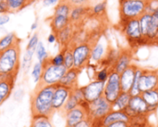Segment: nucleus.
<instances>
[{
	"label": "nucleus",
	"instance_id": "obj_1",
	"mask_svg": "<svg viewBox=\"0 0 158 127\" xmlns=\"http://www.w3.org/2000/svg\"><path fill=\"white\" fill-rule=\"evenodd\" d=\"M56 85H36L30 99V109L31 117L43 116L52 118L55 112L52 107L53 96Z\"/></svg>",
	"mask_w": 158,
	"mask_h": 127
},
{
	"label": "nucleus",
	"instance_id": "obj_2",
	"mask_svg": "<svg viewBox=\"0 0 158 127\" xmlns=\"http://www.w3.org/2000/svg\"><path fill=\"white\" fill-rule=\"evenodd\" d=\"M20 42L0 53V77H18L21 61Z\"/></svg>",
	"mask_w": 158,
	"mask_h": 127
},
{
	"label": "nucleus",
	"instance_id": "obj_3",
	"mask_svg": "<svg viewBox=\"0 0 158 127\" xmlns=\"http://www.w3.org/2000/svg\"><path fill=\"white\" fill-rule=\"evenodd\" d=\"M119 25L122 33L129 42L131 48L132 50L139 46H145L140 27L139 19H132L126 21H120Z\"/></svg>",
	"mask_w": 158,
	"mask_h": 127
},
{
	"label": "nucleus",
	"instance_id": "obj_4",
	"mask_svg": "<svg viewBox=\"0 0 158 127\" xmlns=\"http://www.w3.org/2000/svg\"><path fill=\"white\" fill-rule=\"evenodd\" d=\"M146 12V2L139 0H119L120 21L139 19Z\"/></svg>",
	"mask_w": 158,
	"mask_h": 127
},
{
	"label": "nucleus",
	"instance_id": "obj_5",
	"mask_svg": "<svg viewBox=\"0 0 158 127\" xmlns=\"http://www.w3.org/2000/svg\"><path fill=\"white\" fill-rule=\"evenodd\" d=\"M94 44L91 42H83L75 45H69L72 49L73 59H74V67L80 70H83L90 64L91 54Z\"/></svg>",
	"mask_w": 158,
	"mask_h": 127
},
{
	"label": "nucleus",
	"instance_id": "obj_6",
	"mask_svg": "<svg viewBox=\"0 0 158 127\" xmlns=\"http://www.w3.org/2000/svg\"><path fill=\"white\" fill-rule=\"evenodd\" d=\"M66 72L67 69L64 65L55 66L49 63L48 60H46L44 63L43 74L39 84L43 85H56L60 83Z\"/></svg>",
	"mask_w": 158,
	"mask_h": 127
},
{
	"label": "nucleus",
	"instance_id": "obj_7",
	"mask_svg": "<svg viewBox=\"0 0 158 127\" xmlns=\"http://www.w3.org/2000/svg\"><path fill=\"white\" fill-rule=\"evenodd\" d=\"M124 112L127 113L130 119L134 117H141V116L149 117L152 113L155 112L153 110L150 109V107L143 100L141 95L132 96L130 100L129 106L124 110Z\"/></svg>",
	"mask_w": 158,
	"mask_h": 127
},
{
	"label": "nucleus",
	"instance_id": "obj_8",
	"mask_svg": "<svg viewBox=\"0 0 158 127\" xmlns=\"http://www.w3.org/2000/svg\"><path fill=\"white\" fill-rule=\"evenodd\" d=\"M121 92L122 91H121V86H120L119 74L113 71L109 74V76L105 84L103 96L110 103L113 104L115 102V100L118 99V97L120 95Z\"/></svg>",
	"mask_w": 158,
	"mask_h": 127
},
{
	"label": "nucleus",
	"instance_id": "obj_9",
	"mask_svg": "<svg viewBox=\"0 0 158 127\" xmlns=\"http://www.w3.org/2000/svg\"><path fill=\"white\" fill-rule=\"evenodd\" d=\"M113 111L112 103H110L104 96L90 103L89 117L93 119H103Z\"/></svg>",
	"mask_w": 158,
	"mask_h": 127
},
{
	"label": "nucleus",
	"instance_id": "obj_10",
	"mask_svg": "<svg viewBox=\"0 0 158 127\" xmlns=\"http://www.w3.org/2000/svg\"><path fill=\"white\" fill-rule=\"evenodd\" d=\"M158 85V72L157 70L143 69L140 81L139 89L140 92H144L148 90L156 89Z\"/></svg>",
	"mask_w": 158,
	"mask_h": 127
},
{
	"label": "nucleus",
	"instance_id": "obj_11",
	"mask_svg": "<svg viewBox=\"0 0 158 127\" xmlns=\"http://www.w3.org/2000/svg\"><path fill=\"white\" fill-rule=\"evenodd\" d=\"M105 82H100V81H93L91 83H89L88 85L81 86V89L82 91L83 94V98L84 99L91 103L94 100H96L97 99H99L100 97L103 96L104 93V88H105Z\"/></svg>",
	"mask_w": 158,
	"mask_h": 127
},
{
	"label": "nucleus",
	"instance_id": "obj_12",
	"mask_svg": "<svg viewBox=\"0 0 158 127\" xmlns=\"http://www.w3.org/2000/svg\"><path fill=\"white\" fill-rule=\"evenodd\" d=\"M71 90V88L64 86L60 84L56 85L52 101V107L55 112H60L62 111L64 105L66 104L68 99L69 98Z\"/></svg>",
	"mask_w": 158,
	"mask_h": 127
},
{
	"label": "nucleus",
	"instance_id": "obj_13",
	"mask_svg": "<svg viewBox=\"0 0 158 127\" xmlns=\"http://www.w3.org/2000/svg\"><path fill=\"white\" fill-rule=\"evenodd\" d=\"M66 120V126L65 127H74L82 122L83 120L90 118L88 112L81 106H78L77 108L66 112L64 114Z\"/></svg>",
	"mask_w": 158,
	"mask_h": 127
},
{
	"label": "nucleus",
	"instance_id": "obj_14",
	"mask_svg": "<svg viewBox=\"0 0 158 127\" xmlns=\"http://www.w3.org/2000/svg\"><path fill=\"white\" fill-rule=\"evenodd\" d=\"M132 58H133V50L131 48L121 49V51H119L118 53L117 61L113 66V71L120 74L130 65H131Z\"/></svg>",
	"mask_w": 158,
	"mask_h": 127
},
{
	"label": "nucleus",
	"instance_id": "obj_15",
	"mask_svg": "<svg viewBox=\"0 0 158 127\" xmlns=\"http://www.w3.org/2000/svg\"><path fill=\"white\" fill-rule=\"evenodd\" d=\"M17 78L12 76L0 77V107L11 96Z\"/></svg>",
	"mask_w": 158,
	"mask_h": 127
},
{
	"label": "nucleus",
	"instance_id": "obj_16",
	"mask_svg": "<svg viewBox=\"0 0 158 127\" xmlns=\"http://www.w3.org/2000/svg\"><path fill=\"white\" fill-rule=\"evenodd\" d=\"M138 69L137 65L131 64L130 65L124 72L119 74L120 79V86L122 92H130L135 78V73Z\"/></svg>",
	"mask_w": 158,
	"mask_h": 127
},
{
	"label": "nucleus",
	"instance_id": "obj_17",
	"mask_svg": "<svg viewBox=\"0 0 158 127\" xmlns=\"http://www.w3.org/2000/svg\"><path fill=\"white\" fill-rule=\"evenodd\" d=\"M81 72V70L77 69L75 67H73L69 70H67L66 73L62 77L59 84L64 85V86L69 87L71 89L78 87L79 86L78 80H79V76H80Z\"/></svg>",
	"mask_w": 158,
	"mask_h": 127
},
{
	"label": "nucleus",
	"instance_id": "obj_18",
	"mask_svg": "<svg viewBox=\"0 0 158 127\" xmlns=\"http://www.w3.org/2000/svg\"><path fill=\"white\" fill-rule=\"evenodd\" d=\"M75 28L76 27L73 24L69 23L67 27H65L64 29H62L60 32L56 33L57 42L62 47L69 46L70 43L72 42L75 35Z\"/></svg>",
	"mask_w": 158,
	"mask_h": 127
},
{
	"label": "nucleus",
	"instance_id": "obj_19",
	"mask_svg": "<svg viewBox=\"0 0 158 127\" xmlns=\"http://www.w3.org/2000/svg\"><path fill=\"white\" fill-rule=\"evenodd\" d=\"M70 23L69 18L65 17V16H60V15H53L50 18V27L52 30V33H55L56 34L60 32L62 29L67 27Z\"/></svg>",
	"mask_w": 158,
	"mask_h": 127
},
{
	"label": "nucleus",
	"instance_id": "obj_20",
	"mask_svg": "<svg viewBox=\"0 0 158 127\" xmlns=\"http://www.w3.org/2000/svg\"><path fill=\"white\" fill-rule=\"evenodd\" d=\"M118 121L129 122L130 117L127 115V113L124 111H112L102 119V124H103V126H106L112 123L118 122Z\"/></svg>",
	"mask_w": 158,
	"mask_h": 127
},
{
	"label": "nucleus",
	"instance_id": "obj_21",
	"mask_svg": "<svg viewBox=\"0 0 158 127\" xmlns=\"http://www.w3.org/2000/svg\"><path fill=\"white\" fill-rule=\"evenodd\" d=\"M158 32V9L152 14L150 27L145 37V46H152L153 40L155 39Z\"/></svg>",
	"mask_w": 158,
	"mask_h": 127
},
{
	"label": "nucleus",
	"instance_id": "obj_22",
	"mask_svg": "<svg viewBox=\"0 0 158 127\" xmlns=\"http://www.w3.org/2000/svg\"><path fill=\"white\" fill-rule=\"evenodd\" d=\"M141 97L143 99V100L147 103V105L150 107L151 110H153L155 112H156L158 108V90L153 89L142 92Z\"/></svg>",
	"mask_w": 158,
	"mask_h": 127
},
{
	"label": "nucleus",
	"instance_id": "obj_23",
	"mask_svg": "<svg viewBox=\"0 0 158 127\" xmlns=\"http://www.w3.org/2000/svg\"><path fill=\"white\" fill-rule=\"evenodd\" d=\"M19 42H21V40L16 35L15 33L11 32L6 33L2 38H0V53L13 46Z\"/></svg>",
	"mask_w": 158,
	"mask_h": 127
},
{
	"label": "nucleus",
	"instance_id": "obj_24",
	"mask_svg": "<svg viewBox=\"0 0 158 127\" xmlns=\"http://www.w3.org/2000/svg\"><path fill=\"white\" fill-rule=\"evenodd\" d=\"M7 7L8 13H17L25 8L26 7L31 5L34 0H5Z\"/></svg>",
	"mask_w": 158,
	"mask_h": 127
},
{
	"label": "nucleus",
	"instance_id": "obj_25",
	"mask_svg": "<svg viewBox=\"0 0 158 127\" xmlns=\"http://www.w3.org/2000/svg\"><path fill=\"white\" fill-rule=\"evenodd\" d=\"M107 51H106L105 46L100 43V42H96L92 48V54H91V61L93 60L94 62H101L106 56Z\"/></svg>",
	"mask_w": 158,
	"mask_h": 127
},
{
	"label": "nucleus",
	"instance_id": "obj_26",
	"mask_svg": "<svg viewBox=\"0 0 158 127\" xmlns=\"http://www.w3.org/2000/svg\"><path fill=\"white\" fill-rule=\"evenodd\" d=\"M131 97L132 96L130 94V92H121L115 102L112 104L113 111H124L129 106Z\"/></svg>",
	"mask_w": 158,
	"mask_h": 127
},
{
	"label": "nucleus",
	"instance_id": "obj_27",
	"mask_svg": "<svg viewBox=\"0 0 158 127\" xmlns=\"http://www.w3.org/2000/svg\"><path fill=\"white\" fill-rule=\"evenodd\" d=\"M35 55V50L32 49H26L22 55L21 61H20V69L24 72H26L31 66L33 56Z\"/></svg>",
	"mask_w": 158,
	"mask_h": 127
},
{
	"label": "nucleus",
	"instance_id": "obj_28",
	"mask_svg": "<svg viewBox=\"0 0 158 127\" xmlns=\"http://www.w3.org/2000/svg\"><path fill=\"white\" fill-rule=\"evenodd\" d=\"M72 6L67 0H60L59 3L55 7L54 15H60L69 18Z\"/></svg>",
	"mask_w": 158,
	"mask_h": 127
},
{
	"label": "nucleus",
	"instance_id": "obj_29",
	"mask_svg": "<svg viewBox=\"0 0 158 127\" xmlns=\"http://www.w3.org/2000/svg\"><path fill=\"white\" fill-rule=\"evenodd\" d=\"M151 19H152V14L145 12L143 16H141L139 18V21H140V27H141V31H142V34H143V38L144 40V44H145V37L147 35L149 27H150V23H151Z\"/></svg>",
	"mask_w": 158,
	"mask_h": 127
},
{
	"label": "nucleus",
	"instance_id": "obj_30",
	"mask_svg": "<svg viewBox=\"0 0 158 127\" xmlns=\"http://www.w3.org/2000/svg\"><path fill=\"white\" fill-rule=\"evenodd\" d=\"M35 56H36L37 61H39V62H41L43 64L49 59L48 52H47L44 43L41 42V41L39 42L38 46L35 48Z\"/></svg>",
	"mask_w": 158,
	"mask_h": 127
},
{
	"label": "nucleus",
	"instance_id": "obj_31",
	"mask_svg": "<svg viewBox=\"0 0 158 127\" xmlns=\"http://www.w3.org/2000/svg\"><path fill=\"white\" fill-rule=\"evenodd\" d=\"M63 52H64V66L66 67L67 70H69L74 67V59H73V53L72 49L69 46L62 47Z\"/></svg>",
	"mask_w": 158,
	"mask_h": 127
},
{
	"label": "nucleus",
	"instance_id": "obj_32",
	"mask_svg": "<svg viewBox=\"0 0 158 127\" xmlns=\"http://www.w3.org/2000/svg\"><path fill=\"white\" fill-rule=\"evenodd\" d=\"M43 70H44V64L37 61L33 64L32 68H31V78L33 80V83L35 85H38L41 81V77L43 74Z\"/></svg>",
	"mask_w": 158,
	"mask_h": 127
},
{
	"label": "nucleus",
	"instance_id": "obj_33",
	"mask_svg": "<svg viewBox=\"0 0 158 127\" xmlns=\"http://www.w3.org/2000/svg\"><path fill=\"white\" fill-rule=\"evenodd\" d=\"M30 127H55L53 125L51 119L43 116L31 117V126Z\"/></svg>",
	"mask_w": 158,
	"mask_h": 127
},
{
	"label": "nucleus",
	"instance_id": "obj_34",
	"mask_svg": "<svg viewBox=\"0 0 158 127\" xmlns=\"http://www.w3.org/2000/svg\"><path fill=\"white\" fill-rule=\"evenodd\" d=\"M106 0H104L103 2L96 4L94 7H92V17H102L103 15H105L106 11Z\"/></svg>",
	"mask_w": 158,
	"mask_h": 127
},
{
	"label": "nucleus",
	"instance_id": "obj_35",
	"mask_svg": "<svg viewBox=\"0 0 158 127\" xmlns=\"http://www.w3.org/2000/svg\"><path fill=\"white\" fill-rule=\"evenodd\" d=\"M111 72H113V70L111 68H107V67H104L102 70L98 71L95 74V80L96 81H100V82H106L109 74L111 73Z\"/></svg>",
	"mask_w": 158,
	"mask_h": 127
},
{
	"label": "nucleus",
	"instance_id": "obj_36",
	"mask_svg": "<svg viewBox=\"0 0 158 127\" xmlns=\"http://www.w3.org/2000/svg\"><path fill=\"white\" fill-rule=\"evenodd\" d=\"M47 60L49 61V63H51L55 66H63L64 65V52H63V50H60L59 53H57L56 55H55L53 57H49V59Z\"/></svg>",
	"mask_w": 158,
	"mask_h": 127
},
{
	"label": "nucleus",
	"instance_id": "obj_37",
	"mask_svg": "<svg viewBox=\"0 0 158 127\" xmlns=\"http://www.w3.org/2000/svg\"><path fill=\"white\" fill-rule=\"evenodd\" d=\"M39 42H40V40H39V34H38V33H34L29 38V41H28L26 49H32V50H35V48H36V46H38Z\"/></svg>",
	"mask_w": 158,
	"mask_h": 127
},
{
	"label": "nucleus",
	"instance_id": "obj_38",
	"mask_svg": "<svg viewBox=\"0 0 158 127\" xmlns=\"http://www.w3.org/2000/svg\"><path fill=\"white\" fill-rule=\"evenodd\" d=\"M158 9V0H147L146 1V12L153 14Z\"/></svg>",
	"mask_w": 158,
	"mask_h": 127
},
{
	"label": "nucleus",
	"instance_id": "obj_39",
	"mask_svg": "<svg viewBox=\"0 0 158 127\" xmlns=\"http://www.w3.org/2000/svg\"><path fill=\"white\" fill-rule=\"evenodd\" d=\"M72 7L77 6H91V0H67Z\"/></svg>",
	"mask_w": 158,
	"mask_h": 127
},
{
	"label": "nucleus",
	"instance_id": "obj_40",
	"mask_svg": "<svg viewBox=\"0 0 158 127\" xmlns=\"http://www.w3.org/2000/svg\"><path fill=\"white\" fill-rule=\"evenodd\" d=\"M104 127H130V123L126 122V121H118V122L112 123V124Z\"/></svg>",
	"mask_w": 158,
	"mask_h": 127
},
{
	"label": "nucleus",
	"instance_id": "obj_41",
	"mask_svg": "<svg viewBox=\"0 0 158 127\" xmlns=\"http://www.w3.org/2000/svg\"><path fill=\"white\" fill-rule=\"evenodd\" d=\"M10 20V17L8 14H1L0 15V28L8 23Z\"/></svg>",
	"mask_w": 158,
	"mask_h": 127
},
{
	"label": "nucleus",
	"instance_id": "obj_42",
	"mask_svg": "<svg viewBox=\"0 0 158 127\" xmlns=\"http://www.w3.org/2000/svg\"><path fill=\"white\" fill-rule=\"evenodd\" d=\"M23 95H24V90H23V89L19 88V89L16 90V91L14 92V99H15V100H17V101L21 100Z\"/></svg>",
	"mask_w": 158,
	"mask_h": 127
},
{
	"label": "nucleus",
	"instance_id": "obj_43",
	"mask_svg": "<svg viewBox=\"0 0 158 127\" xmlns=\"http://www.w3.org/2000/svg\"><path fill=\"white\" fill-rule=\"evenodd\" d=\"M74 127H92V120L90 118H87Z\"/></svg>",
	"mask_w": 158,
	"mask_h": 127
},
{
	"label": "nucleus",
	"instance_id": "obj_44",
	"mask_svg": "<svg viewBox=\"0 0 158 127\" xmlns=\"http://www.w3.org/2000/svg\"><path fill=\"white\" fill-rule=\"evenodd\" d=\"M1 14H9L8 13V7H7L6 1L0 2V15Z\"/></svg>",
	"mask_w": 158,
	"mask_h": 127
},
{
	"label": "nucleus",
	"instance_id": "obj_45",
	"mask_svg": "<svg viewBox=\"0 0 158 127\" xmlns=\"http://www.w3.org/2000/svg\"><path fill=\"white\" fill-rule=\"evenodd\" d=\"M60 0H44L43 1V5L44 7H51V6H55L57 5L59 3Z\"/></svg>",
	"mask_w": 158,
	"mask_h": 127
},
{
	"label": "nucleus",
	"instance_id": "obj_46",
	"mask_svg": "<svg viewBox=\"0 0 158 127\" xmlns=\"http://www.w3.org/2000/svg\"><path fill=\"white\" fill-rule=\"evenodd\" d=\"M57 41V37L56 34L55 33H51L48 36H47V42L49 44H54Z\"/></svg>",
	"mask_w": 158,
	"mask_h": 127
},
{
	"label": "nucleus",
	"instance_id": "obj_47",
	"mask_svg": "<svg viewBox=\"0 0 158 127\" xmlns=\"http://www.w3.org/2000/svg\"><path fill=\"white\" fill-rule=\"evenodd\" d=\"M37 28H38V21L35 20V21H33V22L31 23V31H36Z\"/></svg>",
	"mask_w": 158,
	"mask_h": 127
},
{
	"label": "nucleus",
	"instance_id": "obj_48",
	"mask_svg": "<svg viewBox=\"0 0 158 127\" xmlns=\"http://www.w3.org/2000/svg\"><path fill=\"white\" fill-rule=\"evenodd\" d=\"M152 46H158V32L155 37V39L153 40V43H152Z\"/></svg>",
	"mask_w": 158,
	"mask_h": 127
},
{
	"label": "nucleus",
	"instance_id": "obj_49",
	"mask_svg": "<svg viewBox=\"0 0 158 127\" xmlns=\"http://www.w3.org/2000/svg\"><path fill=\"white\" fill-rule=\"evenodd\" d=\"M150 125L146 126V125H131L130 124V127H149Z\"/></svg>",
	"mask_w": 158,
	"mask_h": 127
},
{
	"label": "nucleus",
	"instance_id": "obj_50",
	"mask_svg": "<svg viewBox=\"0 0 158 127\" xmlns=\"http://www.w3.org/2000/svg\"><path fill=\"white\" fill-rule=\"evenodd\" d=\"M139 1H143V2H146L147 0H139Z\"/></svg>",
	"mask_w": 158,
	"mask_h": 127
},
{
	"label": "nucleus",
	"instance_id": "obj_51",
	"mask_svg": "<svg viewBox=\"0 0 158 127\" xmlns=\"http://www.w3.org/2000/svg\"><path fill=\"white\" fill-rule=\"evenodd\" d=\"M2 1H5V0H0V2H2Z\"/></svg>",
	"mask_w": 158,
	"mask_h": 127
},
{
	"label": "nucleus",
	"instance_id": "obj_52",
	"mask_svg": "<svg viewBox=\"0 0 158 127\" xmlns=\"http://www.w3.org/2000/svg\"><path fill=\"white\" fill-rule=\"evenodd\" d=\"M149 127H153V126H152V125H150V126H149Z\"/></svg>",
	"mask_w": 158,
	"mask_h": 127
},
{
	"label": "nucleus",
	"instance_id": "obj_53",
	"mask_svg": "<svg viewBox=\"0 0 158 127\" xmlns=\"http://www.w3.org/2000/svg\"><path fill=\"white\" fill-rule=\"evenodd\" d=\"M156 89H157V90H158V85H157V88H156Z\"/></svg>",
	"mask_w": 158,
	"mask_h": 127
},
{
	"label": "nucleus",
	"instance_id": "obj_54",
	"mask_svg": "<svg viewBox=\"0 0 158 127\" xmlns=\"http://www.w3.org/2000/svg\"><path fill=\"white\" fill-rule=\"evenodd\" d=\"M42 1H44V0H42Z\"/></svg>",
	"mask_w": 158,
	"mask_h": 127
}]
</instances>
